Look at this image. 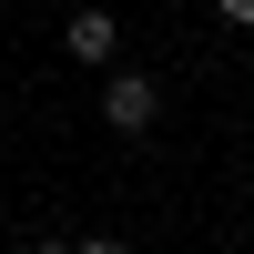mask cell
Masks as SVG:
<instances>
[{
    "label": "cell",
    "mask_w": 254,
    "mask_h": 254,
    "mask_svg": "<svg viewBox=\"0 0 254 254\" xmlns=\"http://www.w3.org/2000/svg\"><path fill=\"white\" fill-rule=\"evenodd\" d=\"M31 254H71V244H31Z\"/></svg>",
    "instance_id": "5b68a950"
},
{
    "label": "cell",
    "mask_w": 254,
    "mask_h": 254,
    "mask_svg": "<svg viewBox=\"0 0 254 254\" xmlns=\"http://www.w3.org/2000/svg\"><path fill=\"white\" fill-rule=\"evenodd\" d=\"M224 20H244V31H254V0H224Z\"/></svg>",
    "instance_id": "3957f363"
},
{
    "label": "cell",
    "mask_w": 254,
    "mask_h": 254,
    "mask_svg": "<svg viewBox=\"0 0 254 254\" xmlns=\"http://www.w3.org/2000/svg\"><path fill=\"white\" fill-rule=\"evenodd\" d=\"M61 51H71V61H112V51H122V20H112V10H71Z\"/></svg>",
    "instance_id": "7a4b0ae2"
},
{
    "label": "cell",
    "mask_w": 254,
    "mask_h": 254,
    "mask_svg": "<svg viewBox=\"0 0 254 254\" xmlns=\"http://www.w3.org/2000/svg\"><path fill=\"white\" fill-rule=\"evenodd\" d=\"M153 112H163V92L142 71H112V81H102V122H112V132H153Z\"/></svg>",
    "instance_id": "6da1fadb"
},
{
    "label": "cell",
    "mask_w": 254,
    "mask_h": 254,
    "mask_svg": "<svg viewBox=\"0 0 254 254\" xmlns=\"http://www.w3.org/2000/svg\"><path fill=\"white\" fill-rule=\"evenodd\" d=\"M71 254H122V244H112V234H92V244H71Z\"/></svg>",
    "instance_id": "277c9868"
}]
</instances>
